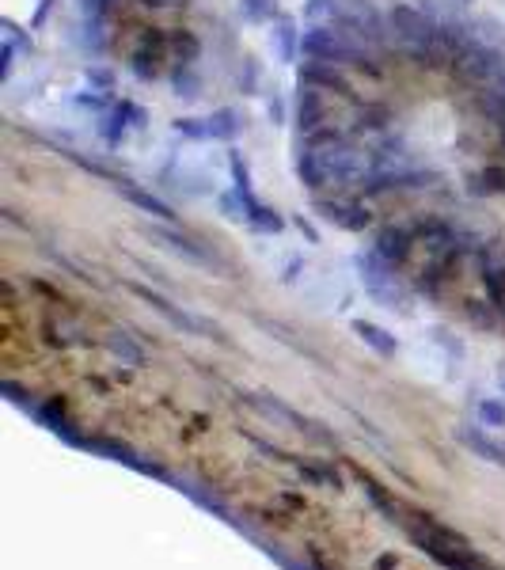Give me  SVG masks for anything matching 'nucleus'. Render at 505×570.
Segmentation results:
<instances>
[{
	"label": "nucleus",
	"instance_id": "1",
	"mask_svg": "<svg viewBox=\"0 0 505 570\" xmlns=\"http://www.w3.org/2000/svg\"><path fill=\"white\" fill-rule=\"evenodd\" d=\"M274 12H278L274 0H240V16L247 23H266V19H274Z\"/></svg>",
	"mask_w": 505,
	"mask_h": 570
},
{
	"label": "nucleus",
	"instance_id": "2",
	"mask_svg": "<svg viewBox=\"0 0 505 570\" xmlns=\"http://www.w3.org/2000/svg\"><path fill=\"white\" fill-rule=\"evenodd\" d=\"M460 4H464V0H460Z\"/></svg>",
	"mask_w": 505,
	"mask_h": 570
}]
</instances>
